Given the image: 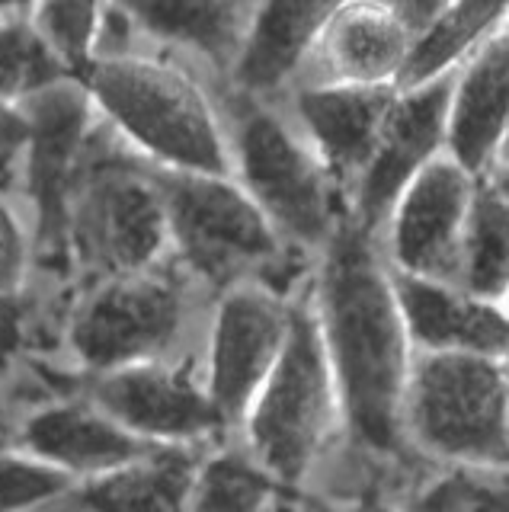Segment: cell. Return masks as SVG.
I'll return each instance as SVG.
<instances>
[{
    "label": "cell",
    "mask_w": 509,
    "mask_h": 512,
    "mask_svg": "<svg viewBox=\"0 0 509 512\" xmlns=\"http://www.w3.org/2000/svg\"><path fill=\"white\" fill-rule=\"evenodd\" d=\"M321 269V333L356 442L394 452L410 381L407 324L394 282L378 263L372 234L340 224Z\"/></svg>",
    "instance_id": "1"
},
{
    "label": "cell",
    "mask_w": 509,
    "mask_h": 512,
    "mask_svg": "<svg viewBox=\"0 0 509 512\" xmlns=\"http://www.w3.org/2000/svg\"><path fill=\"white\" fill-rule=\"evenodd\" d=\"M167 234L183 260L212 282H231L279 263V231L228 173L157 170Z\"/></svg>",
    "instance_id": "6"
},
{
    "label": "cell",
    "mask_w": 509,
    "mask_h": 512,
    "mask_svg": "<svg viewBox=\"0 0 509 512\" xmlns=\"http://www.w3.org/2000/svg\"><path fill=\"white\" fill-rule=\"evenodd\" d=\"M407 333L429 352H471V356H509V314L497 301L477 298L452 282L401 276L394 279Z\"/></svg>",
    "instance_id": "14"
},
{
    "label": "cell",
    "mask_w": 509,
    "mask_h": 512,
    "mask_svg": "<svg viewBox=\"0 0 509 512\" xmlns=\"http://www.w3.org/2000/svg\"><path fill=\"white\" fill-rule=\"evenodd\" d=\"M26 119V186L36 205V237L49 256H68V218L90 141V96L65 80L20 106Z\"/></svg>",
    "instance_id": "9"
},
{
    "label": "cell",
    "mask_w": 509,
    "mask_h": 512,
    "mask_svg": "<svg viewBox=\"0 0 509 512\" xmlns=\"http://www.w3.org/2000/svg\"><path fill=\"white\" fill-rule=\"evenodd\" d=\"M337 378L321 324L292 311L282 356L247 410L250 448L276 480H298L311 468L333 426Z\"/></svg>",
    "instance_id": "5"
},
{
    "label": "cell",
    "mask_w": 509,
    "mask_h": 512,
    "mask_svg": "<svg viewBox=\"0 0 509 512\" xmlns=\"http://www.w3.org/2000/svg\"><path fill=\"white\" fill-rule=\"evenodd\" d=\"M183 320V295L164 272H129L106 279L71 324V346L84 365L116 372L164 352Z\"/></svg>",
    "instance_id": "8"
},
{
    "label": "cell",
    "mask_w": 509,
    "mask_h": 512,
    "mask_svg": "<svg viewBox=\"0 0 509 512\" xmlns=\"http://www.w3.org/2000/svg\"><path fill=\"white\" fill-rule=\"evenodd\" d=\"M196 458L180 445L148 448L135 461L97 474L81 490L90 512H189Z\"/></svg>",
    "instance_id": "20"
},
{
    "label": "cell",
    "mask_w": 509,
    "mask_h": 512,
    "mask_svg": "<svg viewBox=\"0 0 509 512\" xmlns=\"http://www.w3.org/2000/svg\"><path fill=\"white\" fill-rule=\"evenodd\" d=\"M154 39L193 48L212 64H231L241 48L231 0H116Z\"/></svg>",
    "instance_id": "21"
},
{
    "label": "cell",
    "mask_w": 509,
    "mask_h": 512,
    "mask_svg": "<svg viewBox=\"0 0 509 512\" xmlns=\"http://www.w3.org/2000/svg\"><path fill=\"white\" fill-rule=\"evenodd\" d=\"M93 400L145 442H183L221 426L212 397L189 378V372L151 362L103 372L93 388Z\"/></svg>",
    "instance_id": "13"
},
{
    "label": "cell",
    "mask_w": 509,
    "mask_h": 512,
    "mask_svg": "<svg viewBox=\"0 0 509 512\" xmlns=\"http://www.w3.org/2000/svg\"><path fill=\"white\" fill-rule=\"evenodd\" d=\"M455 285L465 292L500 301L509 288V189L500 183H474L465 234H461Z\"/></svg>",
    "instance_id": "22"
},
{
    "label": "cell",
    "mask_w": 509,
    "mask_h": 512,
    "mask_svg": "<svg viewBox=\"0 0 509 512\" xmlns=\"http://www.w3.org/2000/svg\"><path fill=\"white\" fill-rule=\"evenodd\" d=\"M23 442L36 458L55 464L65 474L90 477L113 471L154 448L116 423L106 410L84 404H61L36 413L26 423Z\"/></svg>",
    "instance_id": "19"
},
{
    "label": "cell",
    "mask_w": 509,
    "mask_h": 512,
    "mask_svg": "<svg viewBox=\"0 0 509 512\" xmlns=\"http://www.w3.org/2000/svg\"><path fill=\"white\" fill-rule=\"evenodd\" d=\"M509 125V36H493L477 48L465 77L452 80L449 138L455 164L471 176L497 157L500 138Z\"/></svg>",
    "instance_id": "17"
},
{
    "label": "cell",
    "mask_w": 509,
    "mask_h": 512,
    "mask_svg": "<svg viewBox=\"0 0 509 512\" xmlns=\"http://www.w3.org/2000/svg\"><path fill=\"white\" fill-rule=\"evenodd\" d=\"M445 4H449V0H391L388 7L394 10L397 20L410 29V36L417 39L420 32L442 13Z\"/></svg>",
    "instance_id": "30"
},
{
    "label": "cell",
    "mask_w": 509,
    "mask_h": 512,
    "mask_svg": "<svg viewBox=\"0 0 509 512\" xmlns=\"http://www.w3.org/2000/svg\"><path fill=\"white\" fill-rule=\"evenodd\" d=\"M365 512H388V509H365Z\"/></svg>",
    "instance_id": "35"
},
{
    "label": "cell",
    "mask_w": 509,
    "mask_h": 512,
    "mask_svg": "<svg viewBox=\"0 0 509 512\" xmlns=\"http://www.w3.org/2000/svg\"><path fill=\"white\" fill-rule=\"evenodd\" d=\"M116 132L164 170L228 173V141L183 71L135 55H100L77 80Z\"/></svg>",
    "instance_id": "2"
},
{
    "label": "cell",
    "mask_w": 509,
    "mask_h": 512,
    "mask_svg": "<svg viewBox=\"0 0 509 512\" xmlns=\"http://www.w3.org/2000/svg\"><path fill=\"white\" fill-rule=\"evenodd\" d=\"M474 183L452 157H436L413 176L391 212V250L401 272L455 285Z\"/></svg>",
    "instance_id": "12"
},
{
    "label": "cell",
    "mask_w": 509,
    "mask_h": 512,
    "mask_svg": "<svg viewBox=\"0 0 509 512\" xmlns=\"http://www.w3.org/2000/svg\"><path fill=\"white\" fill-rule=\"evenodd\" d=\"M23 4H33V0H0V13H7V10H17Z\"/></svg>",
    "instance_id": "34"
},
{
    "label": "cell",
    "mask_w": 509,
    "mask_h": 512,
    "mask_svg": "<svg viewBox=\"0 0 509 512\" xmlns=\"http://www.w3.org/2000/svg\"><path fill=\"white\" fill-rule=\"evenodd\" d=\"M346 0H263L234 58V80L250 96L276 90L321 39Z\"/></svg>",
    "instance_id": "16"
},
{
    "label": "cell",
    "mask_w": 509,
    "mask_h": 512,
    "mask_svg": "<svg viewBox=\"0 0 509 512\" xmlns=\"http://www.w3.org/2000/svg\"><path fill=\"white\" fill-rule=\"evenodd\" d=\"M410 512H509V464H461L429 484Z\"/></svg>",
    "instance_id": "27"
},
{
    "label": "cell",
    "mask_w": 509,
    "mask_h": 512,
    "mask_svg": "<svg viewBox=\"0 0 509 512\" xmlns=\"http://www.w3.org/2000/svg\"><path fill=\"white\" fill-rule=\"evenodd\" d=\"M65 80L74 77L33 20L10 16L0 23V103L20 109Z\"/></svg>",
    "instance_id": "24"
},
{
    "label": "cell",
    "mask_w": 509,
    "mask_h": 512,
    "mask_svg": "<svg viewBox=\"0 0 509 512\" xmlns=\"http://www.w3.org/2000/svg\"><path fill=\"white\" fill-rule=\"evenodd\" d=\"M68 484L71 474H65L49 461L36 455L26 458L0 452V512H23L29 506H39L58 496Z\"/></svg>",
    "instance_id": "28"
},
{
    "label": "cell",
    "mask_w": 509,
    "mask_h": 512,
    "mask_svg": "<svg viewBox=\"0 0 509 512\" xmlns=\"http://www.w3.org/2000/svg\"><path fill=\"white\" fill-rule=\"evenodd\" d=\"M497 157H500V164H503V170L509 173V125H506V132H503V138H500V148H497Z\"/></svg>",
    "instance_id": "33"
},
{
    "label": "cell",
    "mask_w": 509,
    "mask_h": 512,
    "mask_svg": "<svg viewBox=\"0 0 509 512\" xmlns=\"http://www.w3.org/2000/svg\"><path fill=\"white\" fill-rule=\"evenodd\" d=\"M404 420L426 452L458 464H509V372L500 359L429 352L410 368Z\"/></svg>",
    "instance_id": "3"
},
{
    "label": "cell",
    "mask_w": 509,
    "mask_h": 512,
    "mask_svg": "<svg viewBox=\"0 0 509 512\" xmlns=\"http://www.w3.org/2000/svg\"><path fill=\"white\" fill-rule=\"evenodd\" d=\"M452 80L439 77L394 96L391 112L381 125L378 144L365 170L356 176V224L375 231L378 221L391 218L401 192L426 164H433L449 138Z\"/></svg>",
    "instance_id": "10"
},
{
    "label": "cell",
    "mask_w": 509,
    "mask_h": 512,
    "mask_svg": "<svg viewBox=\"0 0 509 512\" xmlns=\"http://www.w3.org/2000/svg\"><path fill=\"white\" fill-rule=\"evenodd\" d=\"M506 20H509V16H506Z\"/></svg>",
    "instance_id": "38"
},
{
    "label": "cell",
    "mask_w": 509,
    "mask_h": 512,
    "mask_svg": "<svg viewBox=\"0 0 509 512\" xmlns=\"http://www.w3.org/2000/svg\"><path fill=\"white\" fill-rule=\"evenodd\" d=\"M394 96V87L365 84H324L298 93V119L333 183L356 180L365 170Z\"/></svg>",
    "instance_id": "15"
},
{
    "label": "cell",
    "mask_w": 509,
    "mask_h": 512,
    "mask_svg": "<svg viewBox=\"0 0 509 512\" xmlns=\"http://www.w3.org/2000/svg\"><path fill=\"white\" fill-rule=\"evenodd\" d=\"M0 432H4V423H0Z\"/></svg>",
    "instance_id": "37"
},
{
    "label": "cell",
    "mask_w": 509,
    "mask_h": 512,
    "mask_svg": "<svg viewBox=\"0 0 509 512\" xmlns=\"http://www.w3.org/2000/svg\"><path fill=\"white\" fill-rule=\"evenodd\" d=\"M506 16L509 0H449L436 20L413 39L401 84L420 87L445 77L455 61L481 48Z\"/></svg>",
    "instance_id": "23"
},
{
    "label": "cell",
    "mask_w": 509,
    "mask_h": 512,
    "mask_svg": "<svg viewBox=\"0 0 509 512\" xmlns=\"http://www.w3.org/2000/svg\"><path fill=\"white\" fill-rule=\"evenodd\" d=\"M26 138V119L17 106L0 103V151H17L23 148Z\"/></svg>",
    "instance_id": "31"
},
{
    "label": "cell",
    "mask_w": 509,
    "mask_h": 512,
    "mask_svg": "<svg viewBox=\"0 0 509 512\" xmlns=\"http://www.w3.org/2000/svg\"><path fill=\"white\" fill-rule=\"evenodd\" d=\"M273 480L257 458L215 455L196 474L189 512H266L276 496Z\"/></svg>",
    "instance_id": "25"
},
{
    "label": "cell",
    "mask_w": 509,
    "mask_h": 512,
    "mask_svg": "<svg viewBox=\"0 0 509 512\" xmlns=\"http://www.w3.org/2000/svg\"><path fill=\"white\" fill-rule=\"evenodd\" d=\"M164 237L167 218L154 173L103 141L100 132H90L71 199L68 253L113 279L148 269Z\"/></svg>",
    "instance_id": "4"
},
{
    "label": "cell",
    "mask_w": 509,
    "mask_h": 512,
    "mask_svg": "<svg viewBox=\"0 0 509 512\" xmlns=\"http://www.w3.org/2000/svg\"><path fill=\"white\" fill-rule=\"evenodd\" d=\"M26 269V237L20 221L0 202V295H13Z\"/></svg>",
    "instance_id": "29"
},
{
    "label": "cell",
    "mask_w": 509,
    "mask_h": 512,
    "mask_svg": "<svg viewBox=\"0 0 509 512\" xmlns=\"http://www.w3.org/2000/svg\"><path fill=\"white\" fill-rule=\"evenodd\" d=\"M234 157L241 186L273 221V228L298 244H327L340 228L333 176L273 112L247 103L237 112Z\"/></svg>",
    "instance_id": "7"
},
{
    "label": "cell",
    "mask_w": 509,
    "mask_h": 512,
    "mask_svg": "<svg viewBox=\"0 0 509 512\" xmlns=\"http://www.w3.org/2000/svg\"><path fill=\"white\" fill-rule=\"evenodd\" d=\"M33 23L55 55L65 61L74 80L97 61V45L103 32V0H36Z\"/></svg>",
    "instance_id": "26"
},
{
    "label": "cell",
    "mask_w": 509,
    "mask_h": 512,
    "mask_svg": "<svg viewBox=\"0 0 509 512\" xmlns=\"http://www.w3.org/2000/svg\"><path fill=\"white\" fill-rule=\"evenodd\" d=\"M292 311L263 288H234L221 301L212 330L209 397L221 423L241 420L276 368Z\"/></svg>",
    "instance_id": "11"
},
{
    "label": "cell",
    "mask_w": 509,
    "mask_h": 512,
    "mask_svg": "<svg viewBox=\"0 0 509 512\" xmlns=\"http://www.w3.org/2000/svg\"><path fill=\"white\" fill-rule=\"evenodd\" d=\"M506 301H509V288H506ZM506 314H509V311H506Z\"/></svg>",
    "instance_id": "36"
},
{
    "label": "cell",
    "mask_w": 509,
    "mask_h": 512,
    "mask_svg": "<svg viewBox=\"0 0 509 512\" xmlns=\"http://www.w3.org/2000/svg\"><path fill=\"white\" fill-rule=\"evenodd\" d=\"M317 45L330 84L391 87L407 68L413 36L391 7L359 0L333 16Z\"/></svg>",
    "instance_id": "18"
},
{
    "label": "cell",
    "mask_w": 509,
    "mask_h": 512,
    "mask_svg": "<svg viewBox=\"0 0 509 512\" xmlns=\"http://www.w3.org/2000/svg\"><path fill=\"white\" fill-rule=\"evenodd\" d=\"M17 340V304L10 295H0V356Z\"/></svg>",
    "instance_id": "32"
}]
</instances>
